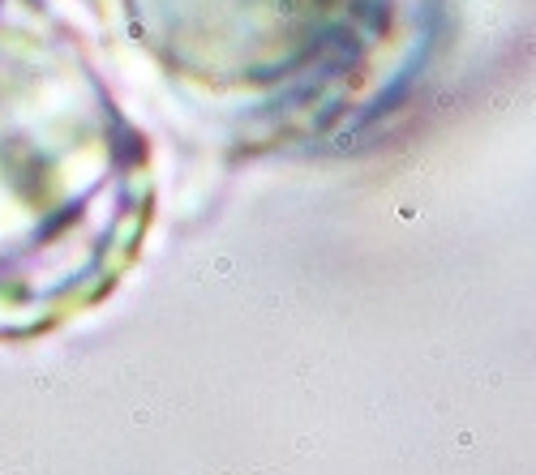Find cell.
Segmentation results:
<instances>
[{
	"instance_id": "1",
	"label": "cell",
	"mask_w": 536,
	"mask_h": 475,
	"mask_svg": "<svg viewBox=\"0 0 536 475\" xmlns=\"http://www.w3.org/2000/svg\"><path fill=\"white\" fill-rule=\"evenodd\" d=\"M155 150L47 0H0V343L103 304L155 223Z\"/></svg>"
},
{
	"instance_id": "2",
	"label": "cell",
	"mask_w": 536,
	"mask_h": 475,
	"mask_svg": "<svg viewBox=\"0 0 536 475\" xmlns=\"http://www.w3.org/2000/svg\"><path fill=\"white\" fill-rule=\"evenodd\" d=\"M176 99L245 150L326 141L412 82L446 0H90Z\"/></svg>"
}]
</instances>
